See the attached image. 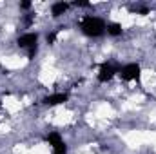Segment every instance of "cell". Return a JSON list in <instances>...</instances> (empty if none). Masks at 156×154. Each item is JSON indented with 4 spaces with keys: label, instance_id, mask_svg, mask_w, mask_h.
<instances>
[{
    "label": "cell",
    "instance_id": "3",
    "mask_svg": "<svg viewBox=\"0 0 156 154\" xmlns=\"http://www.w3.org/2000/svg\"><path fill=\"white\" fill-rule=\"evenodd\" d=\"M118 73H120V76H122L123 82H131V80H138V78H140L142 69H140L138 64H127V65H123Z\"/></svg>",
    "mask_w": 156,
    "mask_h": 154
},
{
    "label": "cell",
    "instance_id": "6",
    "mask_svg": "<svg viewBox=\"0 0 156 154\" xmlns=\"http://www.w3.org/2000/svg\"><path fill=\"white\" fill-rule=\"evenodd\" d=\"M67 98H69L67 93H55V94L44 98V103H45V105H60V103L67 102Z\"/></svg>",
    "mask_w": 156,
    "mask_h": 154
},
{
    "label": "cell",
    "instance_id": "11",
    "mask_svg": "<svg viewBox=\"0 0 156 154\" xmlns=\"http://www.w3.org/2000/svg\"><path fill=\"white\" fill-rule=\"evenodd\" d=\"M31 7V2H22L20 4V9H29Z\"/></svg>",
    "mask_w": 156,
    "mask_h": 154
},
{
    "label": "cell",
    "instance_id": "10",
    "mask_svg": "<svg viewBox=\"0 0 156 154\" xmlns=\"http://www.w3.org/2000/svg\"><path fill=\"white\" fill-rule=\"evenodd\" d=\"M55 38H56V33H49V35H47V44H53Z\"/></svg>",
    "mask_w": 156,
    "mask_h": 154
},
{
    "label": "cell",
    "instance_id": "2",
    "mask_svg": "<svg viewBox=\"0 0 156 154\" xmlns=\"http://www.w3.org/2000/svg\"><path fill=\"white\" fill-rule=\"evenodd\" d=\"M37 42H38V35L37 33H26L18 38V47L27 49V56L33 58L37 54Z\"/></svg>",
    "mask_w": 156,
    "mask_h": 154
},
{
    "label": "cell",
    "instance_id": "12",
    "mask_svg": "<svg viewBox=\"0 0 156 154\" xmlns=\"http://www.w3.org/2000/svg\"><path fill=\"white\" fill-rule=\"evenodd\" d=\"M75 5H80V7H87V5H91V4H89V2H75Z\"/></svg>",
    "mask_w": 156,
    "mask_h": 154
},
{
    "label": "cell",
    "instance_id": "4",
    "mask_svg": "<svg viewBox=\"0 0 156 154\" xmlns=\"http://www.w3.org/2000/svg\"><path fill=\"white\" fill-rule=\"evenodd\" d=\"M47 143L53 147V154H66L67 152V145H66V142L62 140V136L58 132H51L47 136Z\"/></svg>",
    "mask_w": 156,
    "mask_h": 154
},
{
    "label": "cell",
    "instance_id": "7",
    "mask_svg": "<svg viewBox=\"0 0 156 154\" xmlns=\"http://www.w3.org/2000/svg\"><path fill=\"white\" fill-rule=\"evenodd\" d=\"M67 7H69V4H66V2H56V4H53L51 13H53L55 18H58V16H62V15L67 11Z\"/></svg>",
    "mask_w": 156,
    "mask_h": 154
},
{
    "label": "cell",
    "instance_id": "9",
    "mask_svg": "<svg viewBox=\"0 0 156 154\" xmlns=\"http://www.w3.org/2000/svg\"><path fill=\"white\" fill-rule=\"evenodd\" d=\"M133 11H136V13H142V15H147V13H149V7H145V5H140V7H134Z\"/></svg>",
    "mask_w": 156,
    "mask_h": 154
},
{
    "label": "cell",
    "instance_id": "8",
    "mask_svg": "<svg viewBox=\"0 0 156 154\" xmlns=\"http://www.w3.org/2000/svg\"><path fill=\"white\" fill-rule=\"evenodd\" d=\"M105 31H107V35H111V37H120V35H122V26H120V24H107Z\"/></svg>",
    "mask_w": 156,
    "mask_h": 154
},
{
    "label": "cell",
    "instance_id": "5",
    "mask_svg": "<svg viewBox=\"0 0 156 154\" xmlns=\"http://www.w3.org/2000/svg\"><path fill=\"white\" fill-rule=\"evenodd\" d=\"M118 69L115 64H102L100 65V71H98V82H102V83H105V82H109V80H113V76L116 75Z\"/></svg>",
    "mask_w": 156,
    "mask_h": 154
},
{
    "label": "cell",
    "instance_id": "1",
    "mask_svg": "<svg viewBox=\"0 0 156 154\" xmlns=\"http://www.w3.org/2000/svg\"><path fill=\"white\" fill-rule=\"evenodd\" d=\"M105 22L102 20V18H98V16H83L82 18V22H80V29H82V33L83 35H87V37H93V38H96V37H102L104 33H105Z\"/></svg>",
    "mask_w": 156,
    "mask_h": 154
}]
</instances>
